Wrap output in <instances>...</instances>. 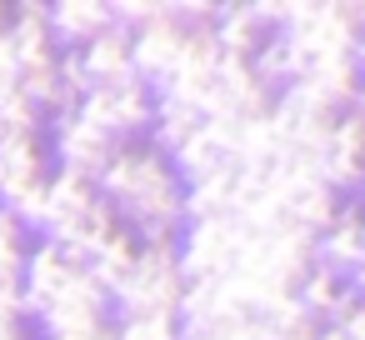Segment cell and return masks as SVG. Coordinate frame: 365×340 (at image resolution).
I'll return each instance as SVG.
<instances>
[{"label": "cell", "mask_w": 365, "mask_h": 340, "mask_svg": "<svg viewBox=\"0 0 365 340\" xmlns=\"http://www.w3.org/2000/svg\"><path fill=\"white\" fill-rule=\"evenodd\" d=\"M96 195L115 210V220L140 245H175L185 225V185L175 180L170 160L155 155L145 140H125L110 150L106 170L96 175Z\"/></svg>", "instance_id": "6da1fadb"}, {"label": "cell", "mask_w": 365, "mask_h": 340, "mask_svg": "<svg viewBox=\"0 0 365 340\" xmlns=\"http://www.w3.org/2000/svg\"><path fill=\"white\" fill-rule=\"evenodd\" d=\"M180 265H175V245H140L130 275L115 285L110 295V320H150V315H175L180 305Z\"/></svg>", "instance_id": "7a4b0ae2"}, {"label": "cell", "mask_w": 365, "mask_h": 340, "mask_svg": "<svg viewBox=\"0 0 365 340\" xmlns=\"http://www.w3.org/2000/svg\"><path fill=\"white\" fill-rule=\"evenodd\" d=\"M76 115H81L86 125H96L101 135H110L115 145L145 140V130H150V120H155V91L140 86L135 76L120 81V86H96V91H86V101H81Z\"/></svg>", "instance_id": "3957f363"}, {"label": "cell", "mask_w": 365, "mask_h": 340, "mask_svg": "<svg viewBox=\"0 0 365 340\" xmlns=\"http://www.w3.org/2000/svg\"><path fill=\"white\" fill-rule=\"evenodd\" d=\"M240 255V220L220 215V220H185L180 240H175V265L180 280H220Z\"/></svg>", "instance_id": "277c9868"}, {"label": "cell", "mask_w": 365, "mask_h": 340, "mask_svg": "<svg viewBox=\"0 0 365 340\" xmlns=\"http://www.w3.org/2000/svg\"><path fill=\"white\" fill-rule=\"evenodd\" d=\"M36 325L46 330V340H81V335H96V330L115 325V320H110V295L81 270V275L71 280V290L56 295V300L36 315Z\"/></svg>", "instance_id": "5b68a950"}, {"label": "cell", "mask_w": 365, "mask_h": 340, "mask_svg": "<svg viewBox=\"0 0 365 340\" xmlns=\"http://www.w3.org/2000/svg\"><path fill=\"white\" fill-rule=\"evenodd\" d=\"M51 180V145L46 130L31 135H6L0 140V205H16L21 195H31L36 185Z\"/></svg>", "instance_id": "8992f818"}, {"label": "cell", "mask_w": 365, "mask_h": 340, "mask_svg": "<svg viewBox=\"0 0 365 340\" xmlns=\"http://www.w3.org/2000/svg\"><path fill=\"white\" fill-rule=\"evenodd\" d=\"M46 145H51V170H76V175H91V180L106 170V160H110V150H115V140L101 135L96 125H86L81 115L51 125Z\"/></svg>", "instance_id": "52a82bcc"}, {"label": "cell", "mask_w": 365, "mask_h": 340, "mask_svg": "<svg viewBox=\"0 0 365 340\" xmlns=\"http://www.w3.org/2000/svg\"><path fill=\"white\" fill-rule=\"evenodd\" d=\"M180 41H185V31L170 21V0H165V16L130 36V76L155 91V86L170 76V66H175V56H180Z\"/></svg>", "instance_id": "ba28073f"}, {"label": "cell", "mask_w": 365, "mask_h": 340, "mask_svg": "<svg viewBox=\"0 0 365 340\" xmlns=\"http://www.w3.org/2000/svg\"><path fill=\"white\" fill-rule=\"evenodd\" d=\"M46 31L56 51H86L96 36L110 31V0H51Z\"/></svg>", "instance_id": "9c48e42d"}, {"label": "cell", "mask_w": 365, "mask_h": 340, "mask_svg": "<svg viewBox=\"0 0 365 340\" xmlns=\"http://www.w3.org/2000/svg\"><path fill=\"white\" fill-rule=\"evenodd\" d=\"M76 275H81V265H71L51 240H36L31 255H26V275H21V290H26V320H36L56 295H66Z\"/></svg>", "instance_id": "30bf717a"}, {"label": "cell", "mask_w": 365, "mask_h": 340, "mask_svg": "<svg viewBox=\"0 0 365 340\" xmlns=\"http://www.w3.org/2000/svg\"><path fill=\"white\" fill-rule=\"evenodd\" d=\"M81 71H86V86L96 91V86H120V81H130V36L125 31H106V36H96L86 51H81Z\"/></svg>", "instance_id": "8fae6325"}, {"label": "cell", "mask_w": 365, "mask_h": 340, "mask_svg": "<svg viewBox=\"0 0 365 340\" xmlns=\"http://www.w3.org/2000/svg\"><path fill=\"white\" fill-rule=\"evenodd\" d=\"M215 46H220V61H250L265 46V31L250 16L245 0H225V6H220V16H215Z\"/></svg>", "instance_id": "7c38bea8"}, {"label": "cell", "mask_w": 365, "mask_h": 340, "mask_svg": "<svg viewBox=\"0 0 365 340\" xmlns=\"http://www.w3.org/2000/svg\"><path fill=\"white\" fill-rule=\"evenodd\" d=\"M135 255H140V240L125 230V225H115L110 230V240L91 255V265H86V275L106 290V295H115V285L130 275V265H135Z\"/></svg>", "instance_id": "4fadbf2b"}, {"label": "cell", "mask_w": 365, "mask_h": 340, "mask_svg": "<svg viewBox=\"0 0 365 340\" xmlns=\"http://www.w3.org/2000/svg\"><path fill=\"white\" fill-rule=\"evenodd\" d=\"M360 260H365L360 225H340V220H335V225L315 240V265H325V270H330V275H340V280H350Z\"/></svg>", "instance_id": "5bb4252c"}, {"label": "cell", "mask_w": 365, "mask_h": 340, "mask_svg": "<svg viewBox=\"0 0 365 340\" xmlns=\"http://www.w3.org/2000/svg\"><path fill=\"white\" fill-rule=\"evenodd\" d=\"M340 275H330L325 265H310V275L300 280V290H295V300H300V310L315 320V325H325V315H330V305H335V295H340Z\"/></svg>", "instance_id": "9a60e30c"}, {"label": "cell", "mask_w": 365, "mask_h": 340, "mask_svg": "<svg viewBox=\"0 0 365 340\" xmlns=\"http://www.w3.org/2000/svg\"><path fill=\"white\" fill-rule=\"evenodd\" d=\"M250 71H255V81L265 86V91H285L290 86V51H285V41L280 36H265V46L250 56Z\"/></svg>", "instance_id": "2e32d148"}, {"label": "cell", "mask_w": 365, "mask_h": 340, "mask_svg": "<svg viewBox=\"0 0 365 340\" xmlns=\"http://www.w3.org/2000/svg\"><path fill=\"white\" fill-rule=\"evenodd\" d=\"M160 16H165V0H110V26L125 31V36L145 31V26L160 21Z\"/></svg>", "instance_id": "e0dca14e"}, {"label": "cell", "mask_w": 365, "mask_h": 340, "mask_svg": "<svg viewBox=\"0 0 365 340\" xmlns=\"http://www.w3.org/2000/svg\"><path fill=\"white\" fill-rule=\"evenodd\" d=\"M330 150H340V155H350V160H360V165H365V115H355V110H345V115L335 120V135H330Z\"/></svg>", "instance_id": "ac0fdd59"}, {"label": "cell", "mask_w": 365, "mask_h": 340, "mask_svg": "<svg viewBox=\"0 0 365 340\" xmlns=\"http://www.w3.org/2000/svg\"><path fill=\"white\" fill-rule=\"evenodd\" d=\"M115 340H180L175 315H150V320H120Z\"/></svg>", "instance_id": "d6986e66"}, {"label": "cell", "mask_w": 365, "mask_h": 340, "mask_svg": "<svg viewBox=\"0 0 365 340\" xmlns=\"http://www.w3.org/2000/svg\"><path fill=\"white\" fill-rule=\"evenodd\" d=\"M0 340H31L26 325H11V320H0Z\"/></svg>", "instance_id": "ffe728a7"}, {"label": "cell", "mask_w": 365, "mask_h": 340, "mask_svg": "<svg viewBox=\"0 0 365 340\" xmlns=\"http://www.w3.org/2000/svg\"><path fill=\"white\" fill-rule=\"evenodd\" d=\"M350 110H355V115H365V81L355 86V96H350Z\"/></svg>", "instance_id": "44dd1931"}, {"label": "cell", "mask_w": 365, "mask_h": 340, "mask_svg": "<svg viewBox=\"0 0 365 340\" xmlns=\"http://www.w3.org/2000/svg\"><path fill=\"white\" fill-rule=\"evenodd\" d=\"M355 71H360V81H365V31H360V41H355Z\"/></svg>", "instance_id": "7402d4cb"}, {"label": "cell", "mask_w": 365, "mask_h": 340, "mask_svg": "<svg viewBox=\"0 0 365 340\" xmlns=\"http://www.w3.org/2000/svg\"><path fill=\"white\" fill-rule=\"evenodd\" d=\"M11 26V6H0V31H6Z\"/></svg>", "instance_id": "603a6c76"}, {"label": "cell", "mask_w": 365, "mask_h": 340, "mask_svg": "<svg viewBox=\"0 0 365 340\" xmlns=\"http://www.w3.org/2000/svg\"><path fill=\"white\" fill-rule=\"evenodd\" d=\"M360 31H365V0H360Z\"/></svg>", "instance_id": "cb8c5ba5"}, {"label": "cell", "mask_w": 365, "mask_h": 340, "mask_svg": "<svg viewBox=\"0 0 365 340\" xmlns=\"http://www.w3.org/2000/svg\"><path fill=\"white\" fill-rule=\"evenodd\" d=\"M360 200H365V185H360Z\"/></svg>", "instance_id": "d4e9b609"}]
</instances>
